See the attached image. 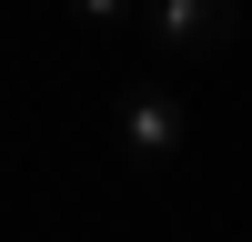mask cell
Wrapping results in <instances>:
<instances>
[{"instance_id": "cell-1", "label": "cell", "mask_w": 252, "mask_h": 242, "mask_svg": "<svg viewBox=\"0 0 252 242\" xmlns=\"http://www.w3.org/2000/svg\"><path fill=\"white\" fill-rule=\"evenodd\" d=\"M141 30L172 60H212L242 40V0H141Z\"/></svg>"}, {"instance_id": "cell-2", "label": "cell", "mask_w": 252, "mask_h": 242, "mask_svg": "<svg viewBox=\"0 0 252 242\" xmlns=\"http://www.w3.org/2000/svg\"><path fill=\"white\" fill-rule=\"evenodd\" d=\"M182 131H192V121H182V101L172 91H131V101H121V161H141V172H152V161H172L182 151Z\"/></svg>"}, {"instance_id": "cell-3", "label": "cell", "mask_w": 252, "mask_h": 242, "mask_svg": "<svg viewBox=\"0 0 252 242\" xmlns=\"http://www.w3.org/2000/svg\"><path fill=\"white\" fill-rule=\"evenodd\" d=\"M131 10H141V0H71V20H81V30H121Z\"/></svg>"}]
</instances>
